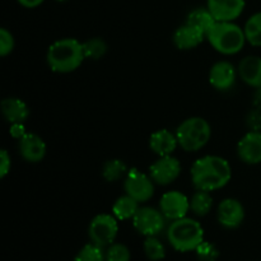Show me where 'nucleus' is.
Masks as SVG:
<instances>
[{"instance_id":"nucleus-18","label":"nucleus","mask_w":261,"mask_h":261,"mask_svg":"<svg viewBox=\"0 0 261 261\" xmlns=\"http://www.w3.org/2000/svg\"><path fill=\"white\" fill-rule=\"evenodd\" d=\"M2 112L10 124H24L30 117V107L24 101L15 97H9L2 101Z\"/></svg>"},{"instance_id":"nucleus-5","label":"nucleus","mask_w":261,"mask_h":261,"mask_svg":"<svg viewBox=\"0 0 261 261\" xmlns=\"http://www.w3.org/2000/svg\"><path fill=\"white\" fill-rule=\"evenodd\" d=\"M212 129L209 122L203 117L194 116L181 122L176 130L178 145L185 152H198L208 144Z\"/></svg>"},{"instance_id":"nucleus-26","label":"nucleus","mask_w":261,"mask_h":261,"mask_svg":"<svg viewBox=\"0 0 261 261\" xmlns=\"http://www.w3.org/2000/svg\"><path fill=\"white\" fill-rule=\"evenodd\" d=\"M83 50L86 58L98 60L107 53V43L101 37H93L83 42Z\"/></svg>"},{"instance_id":"nucleus-21","label":"nucleus","mask_w":261,"mask_h":261,"mask_svg":"<svg viewBox=\"0 0 261 261\" xmlns=\"http://www.w3.org/2000/svg\"><path fill=\"white\" fill-rule=\"evenodd\" d=\"M139 201L135 200L134 198L126 195L120 196L115 204L112 205V214L120 221H126V219H133L139 209Z\"/></svg>"},{"instance_id":"nucleus-11","label":"nucleus","mask_w":261,"mask_h":261,"mask_svg":"<svg viewBox=\"0 0 261 261\" xmlns=\"http://www.w3.org/2000/svg\"><path fill=\"white\" fill-rule=\"evenodd\" d=\"M217 219L224 228H237L245 219L244 205L237 199H224L219 203L217 209Z\"/></svg>"},{"instance_id":"nucleus-6","label":"nucleus","mask_w":261,"mask_h":261,"mask_svg":"<svg viewBox=\"0 0 261 261\" xmlns=\"http://www.w3.org/2000/svg\"><path fill=\"white\" fill-rule=\"evenodd\" d=\"M119 226L114 214H98L92 219L88 228L91 241L99 247H109L116 240Z\"/></svg>"},{"instance_id":"nucleus-2","label":"nucleus","mask_w":261,"mask_h":261,"mask_svg":"<svg viewBox=\"0 0 261 261\" xmlns=\"http://www.w3.org/2000/svg\"><path fill=\"white\" fill-rule=\"evenodd\" d=\"M86 59L83 42L75 38L58 40L48 47L46 60L51 70L55 73H71L82 65Z\"/></svg>"},{"instance_id":"nucleus-12","label":"nucleus","mask_w":261,"mask_h":261,"mask_svg":"<svg viewBox=\"0 0 261 261\" xmlns=\"http://www.w3.org/2000/svg\"><path fill=\"white\" fill-rule=\"evenodd\" d=\"M237 154L247 165L261 163V133L259 130H252L241 138L237 145Z\"/></svg>"},{"instance_id":"nucleus-34","label":"nucleus","mask_w":261,"mask_h":261,"mask_svg":"<svg viewBox=\"0 0 261 261\" xmlns=\"http://www.w3.org/2000/svg\"><path fill=\"white\" fill-rule=\"evenodd\" d=\"M255 105L261 110V87L256 89V93H255Z\"/></svg>"},{"instance_id":"nucleus-14","label":"nucleus","mask_w":261,"mask_h":261,"mask_svg":"<svg viewBox=\"0 0 261 261\" xmlns=\"http://www.w3.org/2000/svg\"><path fill=\"white\" fill-rule=\"evenodd\" d=\"M237 71L229 61H218L209 71V82L217 91H229L236 83Z\"/></svg>"},{"instance_id":"nucleus-28","label":"nucleus","mask_w":261,"mask_h":261,"mask_svg":"<svg viewBox=\"0 0 261 261\" xmlns=\"http://www.w3.org/2000/svg\"><path fill=\"white\" fill-rule=\"evenodd\" d=\"M106 261H130V250L122 244H112L107 247L105 254Z\"/></svg>"},{"instance_id":"nucleus-3","label":"nucleus","mask_w":261,"mask_h":261,"mask_svg":"<svg viewBox=\"0 0 261 261\" xmlns=\"http://www.w3.org/2000/svg\"><path fill=\"white\" fill-rule=\"evenodd\" d=\"M167 240L171 246L177 251H195L204 241V229L195 219L185 217L172 221L167 229Z\"/></svg>"},{"instance_id":"nucleus-9","label":"nucleus","mask_w":261,"mask_h":261,"mask_svg":"<svg viewBox=\"0 0 261 261\" xmlns=\"http://www.w3.org/2000/svg\"><path fill=\"white\" fill-rule=\"evenodd\" d=\"M181 173V163L172 155L160 157L149 167V176L154 184L158 185H170Z\"/></svg>"},{"instance_id":"nucleus-27","label":"nucleus","mask_w":261,"mask_h":261,"mask_svg":"<svg viewBox=\"0 0 261 261\" xmlns=\"http://www.w3.org/2000/svg\"><path fill=\"white\" fill-rule=\"evenodd\" d=\"M74 261H106V256L102 251V247L91 242L79 250Z\"/></svg>"},{"instance_id":"nucleus-31","label":"nucleus","mask_w":261,"mask_h":261,"mask_svg":"<svg viewBox=\"0 0 261 261\" xmlns=\"http://www.w3.org/2000/svg\"><path fill=\"white\" fill-rule=\"evenodd\" d=\"M10 167H12V160H10L9 153L5 149L0 152V177H5L9 173Z\"/></svg>"},{"instance_id":"nucleus-4","label":"nucleus","mask_w":261,"mask_h":261,"mask_svg":"<svg viewBox=\"0 0 261 261\" xmlns=\"http://www.w3.org/2000/svg\"><path fill=\"white\" fill-rule=\"evenodd\" d=\"M212 47L223 55H234L244 48L246 35L233 22H217L206 35Z\"/></svg>"},{"instance_id":"nucleus-7","label":"nucleus","mask_w":261,"mask_h":261,"mask_svg":"<svg viewBox=\"0 0 261 261\" xmlns=\"http://www.w3.org/2000/svg\"><path fill=\"white\" fill-rule=\"evenodd\" d=\"M133 226L143 236H157L165 229L166 217L158 209L143 206L138 209L137 214L133 218Z\"/></svg>"},{"instance_id":"nucleus-10","label":"nucleus","mask_w":261,"mask_h":261,"mask_svg":"<svg viewBox=\"0 0 261 261\" xmlns=\"http://www.w3.org/2000/svg\"><path fill=\"white\" fill-rule=\"evenodd\" d=\"M160 211L162 212L166 219L170 221L185 218L188 212L190 211V199L177 190L168 191L161 198Z\"/></svg>"},{"instance_id":"nucleus-20","label":"nucleus","mask_w":261,"mask_h":261,"mask_svg":"<svg viewBox=\"0 0 261 261\" xmlns=\"http://www.w3.org/2000/svg\"><path fill=\"white\" fill-rule=\"evenodd\" d=\"M217 22L218 20L214 18V15L212 14L208 8H196V9L191 10L190 14L188 15V19H186L188 24L199 28L205 36L208 35L209 31L214 27Z\"/></svg>"},{"instance_id":"nucleus-32","label":"nucleus","mask_w":261,"mask_h":261,"mask_svg":"<svg viewBox=\"0 0 261 261\" xmlns=\"http://www.w3.org/2000/svg\"><path fill=\"white\" fill-rule=\"evenodd\" d=\"M27 134L25 133V127L23 124H12V126H10V135H12L13 138H15V139H22L24 135Z\"/></svg>"},{"instance_id":"nucleus-8","label":"nucleus","mask_w":261,"mask_h":261,"mask_svg":"<svg viewBox=\"0 0 261 261\" xmlns=\"http://www.w3.org/2000/svg\"><path fill=\"white\" fill-rule=\"evenodd\" d=\"M125 193L139 203L150 200L154 194V181L137 168L129 170L124 181Z\"/></svg>"},{"instance_id":"nucleus-33","label":"nucleus","mask_w":261,"mask_h":261,"mask_svg":"<svg viewBox=\"0 0 261 261\" xmlns=\"http://www.w3.org/2000/svg\"><path fill=\"white\" fill-rule=\"evenodd\" d=\"M17 2L19 3L22 7L30 8V9H32V8H37L38 5L42 4L45 0H17Z\"/></svg>"},{"instance_id":"nucleus-19","label":"nucleus","mask_w":261,"mask_h":261,"mask_svg":"<svg viewBox=\"0 0 261 261\" xmlns=\"http://www.w3.org/2000/svg\"><path fill=\"white\" fill-rule=\"evenodd\" d=\"M239 75L247 86L260 88L261 87V58L247 56L242 59L239 65Z\"/></svg>"},{"instance_id":"nucleus-16","label":"nucleus","mask_w":261,"mask_h":261,"mask_svg":"<svg viewBox=\"0 0 261 261\" xmlns=\"http://www.w3.org/2000/svg\"><path fill=\"white\" fill-rule=\"evenodd\" d=\"M178 145L177 137L176 133L173 134L172 132L167 129H161L153 133L149 138V147L153 153H155L160 157L165 155H172L176 148Z\"/></svg>"},{"instance_id":"nucleus-13","label":"nucleus","mask_w":261,"mask_h":261,"mask_svg":"<svg viewBox=\"0 0 261 261\" xmlns=\"http://www.w3.org/2000/svg\"><path fill=\"white\" fill-rule=\"evenodd\" d=\"M245 0H208L206 8L218 22H233L242 14Z\"/></svg>"},{"instance_id":"nucleus-29","label":"nucleus","mask_w":261,"mask_h":261,"mask_svg":"<svg viewBox=\"0 0 261 261\" xmlns=\"http://www.w3.org/2000/svg\"><path fill=\"white\" fill-rule=\"evenodd\" d=\"M196 256L200 261H217L219 256V251L211 242L203 241L195 250Z\"/></svg>"},{"instance_id":"nucleus-25","label":"nucleus","mask_w":261,"mask_h":261,"mask_svg":"<svg viewBox=\"0 0 261 261\" xmlns=\"http://www.w3.org/2000/svg\"><path fill=\"white\" fill-rule=\"evenodd\" d=\"M143 249H144L145 256L150 261H161L165 259L166 256L165 245L155 236L147 237L144 245H143Z\"/></svg>"},{"instance_id":"nucleus-30","label":"nucleus","mask_w":261,"mask_h":261,"mask_svg":"<svg viewBox=\"0 0 261 261\" xmlns=\"http://www.w3.org/2000/svg\"><path fill=\"white\" fill-rule=\"evenodd\" d=\"M14 48V37L7 28L0 30V55L7 56Z\"/></svg>"},{"instance_id":"nucleus-17","label":"nucleus","mask_w":261,"mask_h":261,"mask_svg":"<svg viewBox=\"0 0 261 261\" xmlns=\"http://www.w3.org/2000/svg\"><path fill=\"white\" fill-rule=\"evenodd\" d=\"M206 36L199 28L191 24H184L173 33V43L180 50H191L200 45Z\"/></svg>"},{"instance_id":"nucleus-22","label":"nucleus","mask_w":261,"mask_h":261,"mask_svg":"<svg viewBox=\"0 0 261 261\" xmlns=\"http://www.w3.org/2000/svg\"><path fill=\"white\" fill-rule=\"evenodd\" d=\"M213 208V198L209 191L198 190L190 198V211L195 216L204 217L211 213Z\"/></svg>"},{"instance_id":"nucleus-1","label":"nucleus","mask_w":261,"mask_h":261,"mask_svg":"<svg viewBox=\"0 0 261 261\" xmlns=\"http://www.w3.org/2000/svg\"><path fill=\"white\" fill-rule=\"evenodd\" d=\"M191 181L196 190L216 191L224 188L232 177L228 161L219 155H204L191 166Z\"/></svg>"},{"instance_id":"nucleus-24","label":"nucleus","mask_w":261,"mask_h":261,"mask_svg":"<svg viewBox=\"0 0 261 261\" xmlns=\"http://www.w3.org/2000/svg\"><path fill=\"white\" fill-rule=\"evenodd\" d=\"M244 31L247 42L252 46H261V12L247 19Z\"/></svg>"},{"instance_id":"nucleus-15","label":"nucleus","mask_w":261,"mask_h":261,"mask_svg":"<svg viewBox=\"0 0 261 261\" xmlns=\"http://www.w3.org/2000/svg\"><path fill=\"white\" fill-rule=\"evenodd\" d=\"M19 153L24 161L30 163H38L45 158L46 144L41 137L33 133H27L19 139Z\"/></svg>"},{"instance_id":"nucleus-23","label":"nucleus","mask_w":261,"mask_h":261,"mask_svg":"<svg viewBox=\"0 0 261 261\" xmlns=\"http://www.w3.org/2000/svg\"><path fill=\"white\" fill-rule=\"evenodd\" d=\"M127 172H129V170L121 160H110L102 167V176L109 182L119 181L120 178L125 177Z\"/></svg>"},{"instance_id":"nucleus-35","label":"nucleus","mask_w":261,"mask_h":261,"mask_svg":"<svg viewBox=\"0 0 261 261\" xmlns=\"http://www.w3.org/2000/svg\"><path fill=\"white\" fill-rule=\"evenodd\" d=\"M58 2H66V0H58Z\"/></svg>"}]
</instances>
